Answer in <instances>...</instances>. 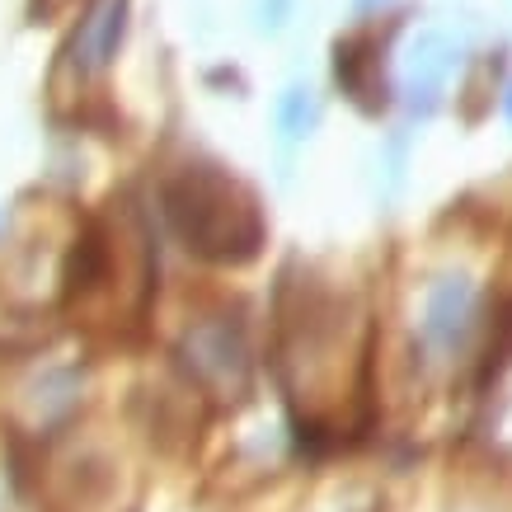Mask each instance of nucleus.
Masks as SVG:
<instances>
[{"label":"nucleus","mask_w":512,"mask_h":512,"mask_svg":"<svg viewBox=\"0 0 512 512\" xmlns=\"http://www.w3.org/2000/svg\"><path fill=\"white\" fill-rule=\"evenodd\" d=\"M423 334H428V343H437V348H456V343L466 339L470 334V287L466 282H451V287L433 292Z\"/></svg>","instance_id":"obj_1"},{"label":"nucleus","mask_w":512,"mask_h":512,"mask_svg":"<svg viewBox=\"0 0 512 512\" xmlns=\"http://www.w3.org/2000/svg\"><path fill=\"white\" fill-rule=\"evenodd\" d=\"M118 33H123V0H104V5L90 15V24H85V62L90 66L109 62Z\"/></svg>","instance_id":"obj_2"}]
</instances>
